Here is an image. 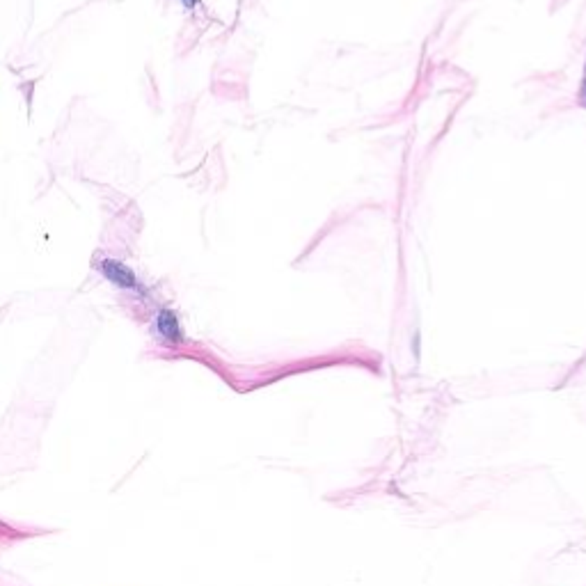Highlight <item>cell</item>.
<instances>
[{
  "mask_svg": "<svg viewBox=\"0 0 586 586\" xmlns=\"http://www.w3.org/2000/svg\"><path fill=\"white\" fill-rule=\"evenodd\" d=\"M99 268H101V273L113 282V284L122 287V289L140 291L135 275H133L131 270H128L124 264L115 262V259H103V262H99Z\"/></svg>",
  "mask_w": 586,
  "mask_h": 586,
  "instance_id": "6da1fadb",
  "label": "cell"
},
{
  "mask_svg": "<svg viewBox=\"0 0 586 586\" xmlns=\"http://www.w3.org/2000/svg\"><path fill=\"white\" fill-rule=\"evenodd\" d=\"M156 330L163 339H168L172 344H177L181 341V325L175 317V312H170V309H160L158 312V319H156Z\"/></svg>",
  "mask_w": 586,
  "mask_h": 586,
  "instance_id": "7a4b0ae2",
  "label": "cell"
},
{
  "mask_svg": "<svg viewBox=\"0 0 586 586\" xmlns=\"http://www.w3.org/2000/svg\"><path fill=\"white\" fill-rule=\"evenodd\" d=\"M181 3H183V7H188V9H190V7H195V5H197L200 0H181Z\"/></svg>",
  "mask_w": 586,
  "mask_h": 586,
  "instance_id": "3957f363",
  "label": "cell"
},
{
  "mask_svg": "<svg viewBox=\"0 0 586 586\" xmlns=\"http://www.w3.org/2000/svg\"><path fill=\"white\" fill-rule=\"evenodd\" d=\"M586 94V69H584V83H582V90H580V99Z\"/></svg>",
  "mask_w": 586,
  "mask_h": 586,
  "instance_id": "277c9868",
  "label": "cell"
}]
</instances>
